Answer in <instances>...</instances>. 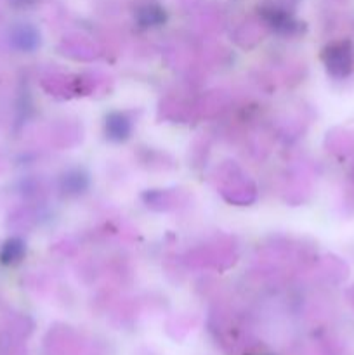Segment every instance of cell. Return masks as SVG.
<instances>
[{"mask_svg": "<svg viewBox=\"0 0 354 355\" xmlns=\"http://www.w3.org/2000/svg\"><path fill=\"white\" fill-rule=\"evenodd\" d=\"M24 255V243L21 239H9V241L3 243L2 252H0V262L6 263V266H14V263L19 262Z\"/></svg>", "mask_w": 354, "mask_h": 355, "instance_id": "cell-1", "label": "cell"}, {"mask_svg": "<svg viewBox=\"0 0 354 355\" xmlns=\"http://www.w3.org/2000/svg\"><path fill=\"white\" fill-rule=\"evenodd\" d=\"M33 35H31V30L26 26H19L14 30L12 33V42L21 49H30V45H33Z\"/></svg>", "mask_w": 354, "mask_h": 355, "instance_id": "cell-2", "label": "cell"}]
</instances>
